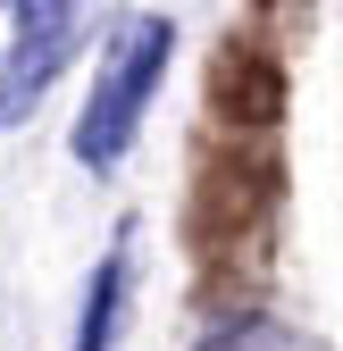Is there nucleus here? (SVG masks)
Here are the masks:
<instances>
[{
    "instance_id": "1",
    "label": "nucleus",
    "mask_w": 343,
    "mask_h": 351,
    "mask_svg": "<svg viewBox=\"0 0 343 351\" xmlns=\"http://www.w3.org/2000/svg\"><path fill=\"white\" fill-rule=\"evenodd\" d=\"M167 51H176V25H167V17H126L109 34V51L93 67V101H84L75 134H67V151L84 167H117L126 151H134L143 109H151L159 75H167Z\"/></svg>"
},
{
    "instance_id": "2",
    "label": "nucleus",
    "mask_w": 343,
    "mask_h": 351,
    "mask_svg": "<svg viewBox=\"0 0 343 351\" xmlns=\"http://www.w3.org/2000/svg\"><path fill=\"white\" fill-rule=\"evenodd\" d=\"M84 0H0V125H25L51 75L75 59Z\"/></svg>"
},
{
    "instance_id": "3",
    "label": "nucleus",
    "mask_w": 343,
    "mask_h": 351,
    "mask_svg": "<svg viewBox=\"0 0 343 351\" xmlns=\"http://www.w3.org/2000/svg\"><path fill=\"white\" fill-rule=\"evenodd\" d=\"M126 285H134V226H117V243L101 251L93 285H84V326H75V351H109V343H117V318H126Z\"/></svg>"
},
{
    "instance_id": "4",
    "label": "nucleus",
    "mask_w": 343,
    "mask_h": 351,
    "mask_svg": "<svg viewBox=\"0 0 343 351\" xmlns=\"http://www.w3.org/2000/svg\"><path fill=\"white\" fill-rule=\"evenodd\" d=\"M201 351H285V326H268V318H235L226 335H209Z\"/></svg>"
}]
</instances>
